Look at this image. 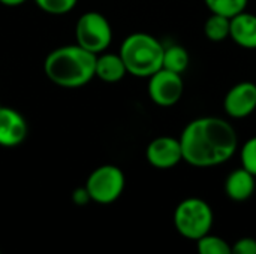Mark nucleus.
<instances>
[{
	"mask_svg": "<svg viewBox=\"0 0 256 254\" xmlns=\"http://www.w3.org/2000/svg\"><path fill=\"white\" fill-rule=\"evenodd\" d=\"M0 254H2V252H0Z\"/></svg>",
	"mask_w": 256,
	"mask_h": 254,
	"instance_id": "nucleus-23",
	"label": "nucleus"
},
{
	"mask_svg": "<svg viewBox=\"0 0 256 254\" xmlns=\"http://www.w3.org/2000/svg\"><path fill=\"white\" fill-rule=\"evenodd\" d=\"M147 79H148V85H147L148 97L158 106L162 108L174 106L183 97L184 82L180 73L162 67Z\"/></svg>",
	"mask_w": 256,
	"mask_h": 254,
	"instance_id": "nucleus-7",
	"label": "nucleus"
},
{
	"mask_svg": "<svg viewBox=\"0 0 256 254\" xmlns=\"http://www.w3.org/2000/svg\"><path fill=\"white\" fill-rule=\"evenodd\" d=\"M198 254H231V244L212 232L196 241Z\"/></svg>",
	"mask_w": 256,
	"mask_h": 254,
	"instance_id": "nucleus-17",
	"label": "nucleus"
},
{
	"mask_svg": "<svg viewBox=\"0 0 256 254\" xmlns=\"http://www.w3.org/2000/svg\"><path fill=\"white\" fill-rule=\"evenodd\" d=\"M214 213L201 198H186L174 210V228L189 241H198L213 229Z\"/></svg>",
	"mask_w": 256,
	"mask_h": 254,
	"instance_id": "nucleus-4",
	"label": "nucleus"
},
{
	"mask_svg": "<svg viewBox=\"0 0 256 254\" xmlns=\"http://www.w3.org/2000/svg\"><path fill=\"white\" fill-rule=\"evenodd\" d=\"M75 37L76 45L98 55L110 48L112 42V27L104 13L88 10L78 18Z\"/></svg>",
	"mask_w": 256,
	"mask_h": 254,
	"instance_id": "nucleus-5",
	"label": "nucleus"
},
{
	"mask_svg": "<svg viewBox=\"0 0 256 254\" xmlns=\"http://www.w3.org/2000/svg\"><path fill=\"white\" fill-rule=\"evenodd\" d=\"M72 201H74V204H76V205H87L88 202H92V199H90V196H88V192H87V189L86 187H78V189H75L74 192H72Z\"/></svg>",
	"mask_w": 256,
	"mask_h": 254,
	"instance_id": "nucleus-21",
	"label": "nucleus"
},
{
	"mask_svg": "<svg viewBox=\"0 0 256 254\" xmlns=\"http://www.w3.org/2000/svg\"><path fill=\"white\" fill-rule=\"evenodd\" d=\"M147 162L156 169H172L183 162V151L178 138L158 136L146 148Z\"/></svg>",
	"mask_w": 256,
	"mask_h": 254,
	"instance_id": "nucleus-9",
	"label": "nucleus"
},
{
	"mask_svg": "<svg viewBox=\"0 0 256 254\" xmlns=\"http://www.w3.org/2000/svg\"><path fill=\"white\" fill-rule=\"evenodd\" d=\"M26 1H27V0H0V4L8 6V7H16V6L24 4Z\"/></svg>",
	"mask_w": 256,
	"mask_h": 254,
	"instance_id": "nucleus-22",
	"label": "nucleus"
},
{
	"mask_svg": "<svg viewBox=\"0 0 256 254\" xmlns=\"http://www.w3.org/2000/svg\"><path fill=\"white\" fill-rule=\"evenodd\" d=\"M27 132L24 115L10 106L0 105V147L14 148L21 145L27 138Z\"/></svg>",
	"mask_w": 256,
	"mask_h": 254,
	"instance_id": "nucleus-10",
	"label": "nucleus"
},
{
	"mask_svg": "<svg viewBox=\"0 0 256 254\" xmlns=\"http://www.w3.org/2000/svg\"><path fill=\"white\" fill-rule=\"evenodd\" d=\"M231 254H256V240L252 237L238 238L231 244Z\"/></svg>",
	"mask_w": 256,
	"mask_h": 254,
	"instance_id": "nucleus-20",
	"label": "nucleus"
},
{
	"mask_svg": "<svg viewBox=\"0 0 256 254\" xmlns=\"http://www.w3.org/2000/svg\"><path fill=\"white\" fill-rule=\"evenodd\" d=\"M231 18L212 13L204 22V36L210 42H224L230 37Z\"/></svg>",
	"mask_w": 256,
	"mask_h": 254,
	"instance_id": "nucleus-15",
	"label": "nucleus"
},
{
	"mask_svg": "<svg viewBox=\"0 0 256 254\" xmlns=\"http://www.w3.org/2000/svg\"><path fill=\"white\" fill-rule=\"evenodd\" d=\"M224 109L230 118L242 120L256 111V84L242 81L232 85L224 97Z\"/></svg>",
	"mask_w": 256,
	"mask_h": 254,
	"instance_id": "nucleus-8",
	"label": "nucleus"
},
{
	"mask_svg": "<svg viewBox=\"0 0 256 254\" xmlns=\"http://www.w3.org/2000/svg\"><path fill=\"white\" fill-rule=\"evenodd\" d=\"M230 39L244 49H256V15L248 10L231 18Z\"/></svg>",
	"mask_w": 256,
	"mask_h": 254,
	"instance_id": "nucleus-12",
	"label": "nucleus"
},
{
	"mask_svg": "<svg viewBox=\"0 0 256 254\" xmlns=\"http://www.w3.org/2000/svg\"><path fill=\"white\" fill-rule=\"evenodd\" d=\"M178 139L183 160L194 168L224 165L238 150L237 130L220 117H200L189 121Z\"/></svg>",
	"mask_w": 256,
	"mask_h": 254,
	"instance_id": "nucleus-1",
	"label": "nucleus"
},
{
	"mask_svg": "<svg viewBox=\"0 0 256 254\" xmlns=\"http://www.w3.org/2000/svg\"><path fill=\"white\" fill-rule=\"evenodd\" d=\"M128 75L124 61L118 52H100L96 55V69L94 78H99L104 82L116 84Z\"/></svg>",
	"mask_w": 256,
	"mask_h": 254,
	"instance_id": "nucleus-13",
	"label": "nucleus"
},
{
	"mask_svg": "<svg viewBox=\"0 0 256 254\" xmlns=\"http://www.w3.org/2000/svg\"><path fill=\"white\" fill-rule=\"evenodd\" d=\"M164 43L150 33L136 31L126 36L120 45V57L124 61L129 75L136 78H150L162 69Z\"/></svg>",
	"mask_w": 256,
	"mask_h": 254,
	"instance_id": "nucleus-3",
	"label": "nucleus"
},
{
	"mask_svg": "<svg viewBox=\"0 0 256 254\" xmlns=\"http://www.w3.org/2000/svg\"><path fill=\"white\" fill-rule=\"evenodd\" d=\"M242 168L249 171L256 177V136L249 138L240 148Z\"/></svg>",
	"mask_w": 256,
	"mask_h": 254,
	"instance_id": "nucleus-19",
	"label": "nucleus"
},
{
	"mask_svg": "<svg viewBox=\"0 0 256 254\" xmlns=\"http://www.w3.org/2000/svg\"><path fill=\"white\" fill-rule=\"evenodd\" d=\"M92 202L99 205L114 204L124 192L126 177L116 165H102L87 178L86 186Z\"/></svg>",
	"mask_w": 256,
	"mask_h": 254,
	"instance_id": "nucleus-6",
	"label": "nucleus"
},
{
	"mask_svg": "<svg viewBox=\"0 0 256 254\" xmlns=\"http://www.w3.org/2000/svg\"><path fill=\"white\" fill-rule=\"evenodd\" d=\"M256 189V177L244 168L234 169L225 180V193L232 202L249 201Z\"/></svg>",
	"mask_w": 256,
	"mask_h": 254,
	"instance_id": "nucleus-11",
	"label": "nucleus"
},
{
	"mask_svg": "<svg viewBox=\"0 0 256 254\" xmlns=\"http://www.w3.org/2000/svg\"><path fill=\"white\" fill-rule=\"evenodd\" d=\"M96 54L81 48L80 45H63L44 60L45 76L62 88H81L94 78Z\"/></svg>",
	"mask_w": 256,
	"mask_h": 254,
	"instance_id": "nucleus-2",
	"label": "nucleus"
},
{
	"mask_svg": "<svg viewBox=\"0 0 256 254\" xmlns=\"http://www.w3.org/2000/svg\"><path fill=\"white\" fill-rule=\"evenodd\" d=\"M189 61H190V57H189V52L184 46H182V45L165 46L164 60H162L164 69L182 75L189 67Z\"/></svg>",
	"mask_w": 256,
	"mask_h": 254,
	"instance_id": "nucleus-14",
	"label": "nucleus"
},
{
	"mask_svg": "<svg viewBox=\"0 0 256 254\" xmlns=\"http://www.w3.org/2000/svg\"><path fill=\"white\" fill-rule=\"evenodd\" d=\"M204 3L212 13L232 18L246 10L249 0H204Z\"/></svg>",
	"mask_w": 256,
	"mask_h": 254,
	"instance_id": "nucleus-16",
	"label": "nucleus"
},
{
	"mask_svg": "<svg viewBox=\"0 0 256 254\" xmlns=\"http://www.w3.org/2000/svg\"><path fill=\"white\" fill-rule=\"evenodd\" d=\"M36 6L50 15L69 13L78 3V0H33Z\"/></svg>",
	"mask_w": 256,
	"mask_h": 254,
	"instance_id": "nucleus-18",
	"label": "nucleus"
}]
</instances>
